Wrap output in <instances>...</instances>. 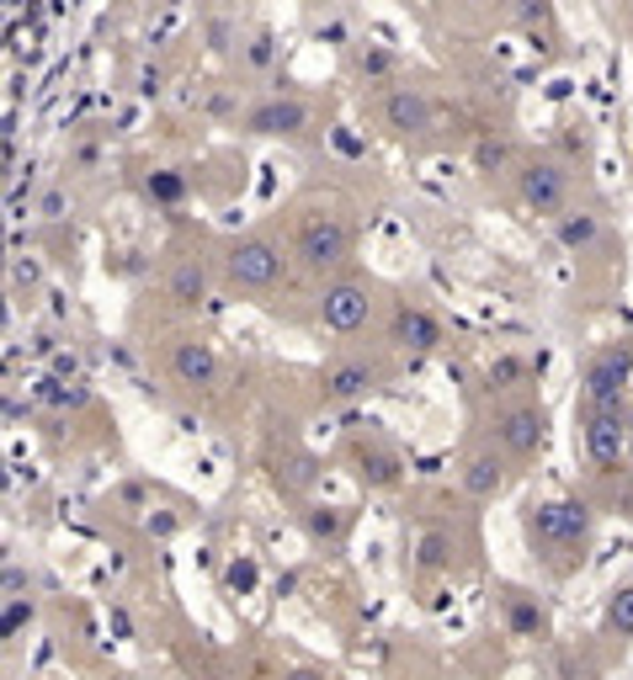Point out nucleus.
Segmentation results:
<instances>
[{
	"label": "nucleus",
	"mask_w": 633,
	"mask_h": 680,
	"mask_svg": "<svg viewBox=\"0 0 633 680\" xmlns=\"http://www.w3.org/2000/svg\"><path fill=\"white\" fill-rule=\"evenodd\" d=\"M617 516H629V521H633V479L617 489Z\"/></svg>",
	"instance_id": "35"
},
{
	"label": "nucleus",
	"mask_w": 633,
	"mask_h": 680,
	"mask_svg": "<svg viewBox=\"0 0 633 680\" xmlns=\"http://www.w3.org/2000/svg\"><path fill=\"white\" fill-rule=\"evenodd\" d=\"M560 680H602V676H596V664H591V659H570V664L560 670Z\"/></svg>",
	"instance_id": "32"
},
{
	"label": "nucleus",
	"mask_w": 633,
	"mask_h": 680,
	"mask_svg": "<svg viewBox=\"0 0 633 680\" xmlns=\"http://www.w3.org/2000/svg\"><path fill=\"white\" fill-rule=\"evenodd\" d=\"M224 271L235 288H250V292H267L283 282V250L267 240V234H245L224 250Z\"/></svg>",
	"instance_id": "4"
},
{
	"label": "nucleus",
	"mask_w": 633,
	"mask_h": 680,
	"mask_svg": "<svg viewBox=\"0 0 633 680\" xmlns=\"http://www.w3.org/2000/svg\"><path fill=\"white\" fill-rule=\"evenodd\" d=\"M245 59H250V70H271V59H277L271 32H256V38H250V49H245Z\"/></svg>",
	"instance_id": "27"
},
{
	"label": "nucleus",
	"mask_w": 633,
	"mask_h": 680,
	"mask_svg": "<svg viewBox=\"0 0 633 680\" xmlns=\"http://www.w3.org/2000/svg\"><path fill=\"white\" fill-rule=\"evenodd\" d=\"M27 622H32V601H6V632L17 638Z\"/></svg>",
	"instance_id": "29"
},
{
	"label": "nucleus",
	"mask_w": 633,
	"mask_h": 680,
	"mask_svg": "<svg viewBox=\"0 0 633 680\" xmlns=\"http://www.w3.org/2000/svg\"><path fill=\"white\" fill-rule=\"evenodd\" d=\"M256 580H261V569H256V559H235L229 569H224V584H229L235 596H250V590H256Z\"/></svg>",
	"instance_id": "25"
},
{
	"label": "nucleus",
	"mask_w": 633,
	"mask_h": 680,
	"mask_svg": "<svg viewBox=\"0 0 633 680\" xmlns=\"http://www.w3.org/2000/svg\"><path fill=\"white\" fill-rule=\"evenodd\" d=\"M38 213H43V219H65V192H59V187H53V192H43Z\"/></svg>",
	"instance_id": "33"
},
{
	"label": "nucleus",
	"mask_w": 633,
	"mask_h": 680,
	"mask_svg": "<svg viewBox=\"0 0 633 680\" xmlns=\"http://www.w3.org/2000/svg\"><path fill=\"white\" fill-rule=\"evenodd\" d=\"M336 149H346V154H363V139H352L346 128H336Z\"/></svg>",
	"instance_id": "37"
},
{
	"label": "nucleus",
	"mask_w": 633,
	"mask_h": 680,
	"mask_svg": "<svg viewBox=\"0 0 633 680\" xmlns=\"http://www.w3.org/2000/svg\"><path fill=\"white\" fill-rule=\"evenodd\" d=\"M506 160H512V144H506V139H479V144H474V166L485 170V176L501 170Z\"/></svg>",
	"instance_id": "26"
},
{
	"label": "nucleus",
	"mask_w": 633,
	"mask_h": 680,
	"mask_svg": "<svg viewBox=\"0 0 633 680\" xmlns=\"http://www.w3.org/2000/svg\"><path fill=\"white\" fill-rule=\"evenodd\" d=\"M501 617H506V628H512V638H527V643H543L548 638V607L537 601V596H527V590H516V584H506L501 590Z\"/></svg>",
	"instance_id": "11"
},
{
	"label": "nucleus",
	"mask_w": 633,
	"mask_h": 680,
	"mask_svg": "<svg viewBox=\"0 0 633 680\" xmlns=\"http://www.w3.org/2000/svg\"><path fill=\"white\" fill-rule=\"evenodd\" d=\"M38 399H43V404H53V410H80V404H86V383L43 378V383H38Z\"/></svg>",
	"instance_id": "23"
},
{
	"label": "nucleus",
	"mask_w": 633,
	"mask_h": 680,
	"mask_svg": "<svg viewBox=\"0 0 633 680\" xmlns=\"http://www.w3.org/2000/svg\"><path fill=\"white\" fill-rule=\"evenodd\" d=\"M367 314H373V298H367L363 282H330L325 298H319V319H325V330H336V336L363 330Z\"/></svg>",
	"instance_id": "8"
},
{
	"label": "nucleus",
	"mask_w": 633,
	"mask_h": 680,
	"mask_svg": "<svg viewBox=\"0 0 633 680\" xmlns=\"http://www.w3.org/2000/svg\"><path fill=\"white\" fill-rule=\"evenodd\" d=\"M65 372H70V378L80 372V362H75L70 351H59V357H53V378H65Z\"/></svg>",
	"instance_id": "34"
},
{
	"label": "nucleus",
	"mask_w": 633,
	"mask_h": 680,
	"mask_svg": "<svg viewBox=\"0 0 633 680\" xmlns=\"http://www.w3.org/2000/svg\"><path fill=\"white\" fill-rule=\"evenodd\" d=\"M432 97L421 91V86H394V91H384V101H378V118H384V128H389L394 139H421L426 128H432Z\"/></svg>",
	"instance_id": "7"
},
{
	"label": "nucleus",
	"mask_w": 633,
	"mask_h": 680,
	"mask_svg": "<svg viewBox=\"0 0 633 680\" xmlns=\"http://www.w3.org/2000/svg\"><path fill=\"white\" fill-rule=\"evenodd\" d=\"M304 532L315 537V542H325V548H342L346 537V510L342 506H304Z\"/></svg>",
	"instance_id": "17"
},
{
	"label": "nucleus",
	"mask_w": 633,
	"mask_h": 680,
	"mask_svg": "<svg viewBox=\"0 0 633 680\" xmlns=\"http://www.w3.org/2000/svg\"><path fill=\"white\" fill-rule=\"evenodd\" d=\"M516 192H522V202H527L533 213L560 223L564 202H570V176H564V166H554V160H527V166L516 170Z\"/></svg>",
	"instance_id": "5"
},
{
	"label": "nucleus",
	"mask_w": 633,
	"mask_h": 680,
	"mask_svg": "<svg viewBox=\"0 0 633 680\" xmlns=\"http://www.w3.org/2000/svg\"><path fill=\"white\" fill-rule=\"evenodd\" d=\"M463 489L474 500H495L506 489V458L501 452H474V458L463 462Z\"/></svg>",
	"instance_id": "15"
},
{
	"label": "nucleus",
	"mask_w": 633,
	"mask_h": 680,
	"mask_svg": "<svg viewBox=\"0 0 633 680\" xmlns=\"http://www.w3.org/2000/svg\"><path fill=\"white\" fill-rule=\"evenodd\" d=\"M373 383H378V372L367 362H336L325 372V399L330 404H352V399H367Z\"/></svg>",
	"instance_id": "14"
},
{
	"label": "nucleus",
	"mask_w": 633,
	"mask_h": 680,
	"mask_svg": "<svg viewBox=\"0 0 633 680\" xmlns=\"http://www.w3.org/2000/svg\"><path fill=\"white\" fill-rule=\"evenodd\" d=\"M596 234H602V219H596V213H564V219L554 223V240H560L570 256L591 250V244H596Z\"/></svg>",
	"instance_id": "19"
},
{
	"label": "nucleus",
	"mask_w": 633,
	"mask_h": 680,
	"mask_svg": "<svg viewBox=\"0 0 633 680\" xmlns=\"http://www.w3.org/2000/svg\"><path fill=\"white\" fill-rule=\"evenodd\" d=\"M512 17H516V22H522V27H537V22H554V11H548V6H543V0H537V6H516Z\"/></svg>",
	"instance_id": "30"
},
{
	"label": "nucleus",
	"mask_w": 633,
	"mask_h": 680,
	"mask_svg": "<svg viewBox=\"0 0 633 680\" xmlns=\"http://www.w3.org/2000/svg\"><path fill=\"white\" fill-rule=\"evenodd\" d=\"M245 128L261 133V139H298V133L309 128V107L298 97H271V101H261V107L245 112Z\"/></svg>",
	"instance_id": "9"
},
{
	"label": "nucleus",
	"mask_w": 633,
	"mask_h": 680,
	"mask_svg": "<svg viewBox=\"0 0 633 680\" xmlns=\"http://www.w3.org/2000/svg\"><path fill=\"white\" fill-rule=\"evenodd\" d=\"M394 340H399V346H411V351H432V346L442 340V324L426 314L421 303H405V309L394 314Z\"/></svg>",
	"instance_id": "16"
},
{
	"label": "nucleus",
	"mask_w": 633,
	"mask_h": 680,
	"mask_svg": "<svg viewBox=\"0 0 633 680\" xmlns=\"http://www.w3.org/2000/svg\"><path fill=\"white\" fill-rule=\"evenodd\" d=\"M602 628L612 638H633V584H617L607 596V607H602Z\"/></svg>",
	"instance_id": "21"
},
{
	"label": "nucleus",
	"mask_w": 633,
	"mask_h": 680,
	"mask_svg": "<svg viewBox=\"0 0 633 680\" xmlns=\"http://www.w3.org/2000/svg\"><path fill=\"white\" fill-rule=\"evenodd\" d=\"M564 149H570V154H585V133H564Z\"/></svg>",
	"instance_id": "40"
},
{
	"label": "nucleus",
	"mask_w": 633,
	"mask_h": 680,
	"mask_svg": "<svg viewBox=\"0 0 633 680\" xmlns=\"http://www.w3.org/2000/svg\"><path fill=\"white\" fill-rule=\"evenodd\" d=\"M27 590H32V580L22 574V563H6V601H32Z\"/></svg>",
	"instance_id": "28"
},
{
	"label": "nucleus",
	"mask_w": 633,
	"mask_h": 680,
	"mask_svg": "<svg viewBox=\"0 0 633 680\" xmlns=\"http://www.w3.org/2000/svg\"><path fill=\"white\" fill-rule=\"evenodd\" d=\"M17 282H38V267H32V261H17Z\"/></svg>",
	"instance_id": "41"
},
{
	"label": "nucleus",
	"mask_w": 633,
	"mask_h": 680,
	"mask_svg": "<svg viewBox=\"0 0 633 680\" xmlns=\"http://www.w3.org/2000/svg\"><path fill=\"white\" fill-rule=\"evenodd\" d=\"M527 372H533V362H527V357H501V362H489V372H485V389H489V393L516 389V383H522Z\"/></svg>",
	"instance_id": "24"
},
{
	"label": "nucleus",
	"mask_w": 633,
	"mask_h": 680,
	"mask_svg": "<svg viewBox=\"0 0 633 680\" xmlns=\"http://www.w3.org/2000/svg\"><path fill=\"white\" fill-rule=\"evenodd\" d=\"M202 292H208V271L197 267V261H181V267L171 271V282H166V298H171L176 309H197Z\"/></svg>",
	"instance_id": "18"
},
{
	"label": "nucleus",
	"mask_w": 633,
	"mask_h": 680,
	"mask_svg": "<svg viewBox=\"0 0 633 680\" xmlns=\"http://www.w3.org/2000/svg\"><path fill=\"white\" fill-rule=\"evenodd\" d=\"M581 441H585V458H591V468L617 473V468H623V458H629V410H623V414H591V420H581Z\"/></svg>",
	"instance_id": "6"
},
{
	"label": "nucleus",
	"mask_w": 633,
	"mask_h": 680,
	"mask_svg": "<svg viewBox=\"0 0 633 680\" xmlns=\"http://www.w3.org/2000/svg\"><path fill=\"white\" fill-rule=\"evenodd\" d=\"M495 437H501L506 452L533 458L537 447H543V437H548V414L537 410V404H516V410H506L501 420H495Z\"/></svg>",
	"instance_id": "10"
},
{
	"label": "nucleus",
	"mask_w": 633,
	"mask_h": 680,
	"mask_svg": "<svg viewBox=\"0 0 633 680\" xmlns=\"http://www.w3.org/2000/svg\"><path fill=\"white\" fill-rule=\"evenodd\" d=\"M447 563H453V537L442 532V527H426L421 542H415V569L432 574V569H447Z\"/></svg>",
	"instance_id": "20"
},
{
	"label": "nucleus",
	"mask_w": 633,
	"mask_h": 680,
	"mask_svg": "<svg viewBox=\"0 0 633 680\" xmlns=\"http://www.w3.org/2000/svg\"><path fill=\"white\" fill-rule=\"evenodd\" d=\"M145 197L149 202H160V208H176V202L187 197V176H181V170H149Z\"/></svg>",
	"instance_id": "22"
},
{
	"label": "nucleus",
	"mask_w": 633,
	"mask_h": 680,
	"mask_svg": "<svg viewBox=\"0 0 633 680\" xmlns=\"http://www.w3.org/2000/svg\"><path fill=\"white\" fill-rule=\"evenodd\" d=\"M389 70H394V53H384V49L363 53V74H389Z\"/></svg>",
	"instance_id": "31"
},
{
	"label": "nucleus",
	"mask_w": 633,
	"mask_h": 680,
	"mask_svg": "<svg viewBox=\"0 0 633 680\" xmlns=\"http://www.w3.org/2000/svg\"><path fill=\"white\" fill-rule=\"evenodd\" d=\"M283 680H330L325 670H315V664H298V670H288Z\"/></svg>",
	"instance_id": "36"
},
{
	"label": "nucleus",
	"mask_w": 633,
	"mask_h": 680,
	"mask_svg": "<svg viewBox=\"0 0 633 680\" xmlns=\"http://www.w3.org/2000/svg\"><path fill=\"white\" fill-rule=\"evenodd\" d=\"M208 38H214V49H229V22H214L208 27Z\"/></svg>",
	"instance_id": "38"
},
{
	"label": "nucleus",
	"mask_w": 633,
	"mask_h": 680,
	"mask_svg": "<svg viewBox=\"0 0 633 680\" xmlns=\"http://www.w3.org/2000/svg\"><path fill=\"white\" fill-rule=\"evenodd\" d=\"M352 223L342 213H309L293 234V256L304 261L309 271H342L352 261Z\"/></svg>",
	"instance_id": "3"
},
{
	"label": "nucleus",
	"mask_w": 633,
	"mask_h": 680,
	"mask_svg": "<svg viewBox=\"0 0 633 680\" xmlns=\"http://www.w3.org/2000/svg\"><path fill=\"white\" fill-rule=\"evenodd\" d=\"M171 372H176V383H187V389H208L219 378V357H214L208 340H176Z\"/></svg>",
	"instance_id": "13"
},
{
	"label": "nucleus",
	"mask_w": 633,
	"mask_h": 680,
	"mask_svg": "<svg viewBox=\"0 0 633 680\" xmlns=\"http://www.w3.org/2000/svg\"><path fill=\"white\" fill-rule=\"evenodd\" d=\"M160 80H166L160 70H145V86H139V91H145V97H155V91H160Z\"/></svg>",
	"instance_id": "39"
},
{
	"label": "nucleus",
	"mask_w": 633,
	"mask_h": 680,
	"mask_svg": "<svg viewBox=\"0 0 633 680\" xmlns=\"http://www.w3.org/2000/svg\"><path fill=\"white\" fill-rule=\"evenodd\" d=\"M346 462H352V479L363 489L399 484V458H394L389 447H378V441H352V447H346Z\"/></svg>",
	"instance_id": "12"
},
{
	"label": "nucleus",
	"mask_w": 633,
	"mask_h": 680,
	"mask_svg": "<svg viewBox=\"0 0 633 680\" xmlns=\"http://www.w3.org/2000/svg\"><path fill=\"white\" fill-rule=\"evenodd\" d=\"M623 17H629V22H633V0H629V6H623Z\"/></svg>",
	"instance_id": "42"
},
{
	"label": "nucleus",
	"mask_w": 633,
	"mask_h": 680,
	"mask_svg": "<svg viewBox=\"0 0 633 680\" xmlns=\"http://www.w3.org/2000/svg\"><path fill=\"white\" fill-rule=\"evenodd\" d=\"M522 537L537 563L554 574H570L591 548V506L585 500H533L522 510Z\"/></svg>",
	"instance_id": "1"
},
{
	"label": "nucleus",
	"mask_w": 633,
	"mask_h": 680,
	"mask_svg": "<svg viewBox=\"0 0 633 680\" xmlns=\"http://www.w3.org/2000/svg\"><path fill=\"white\" fill-rule=\"evenodd\" d=\"M629 378H633V346L629 340H607L596 346L581 367V404L575 414H623L629 410Z\"/></svg>",
	"instance_id": "2"
}]
</instances>
